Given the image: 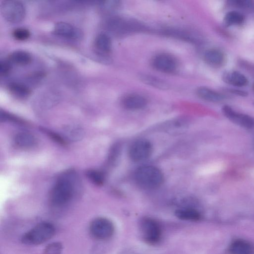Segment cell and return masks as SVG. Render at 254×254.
<instances>
[{
  "label": "cell",
  "instance_id": "1",
  "mask_svg": "<svg viewBox=\"0 0 254 254\" xmlns=\"http://www.w3.org/2000/svg\"><path fill=\"white\" fill-rule=\"evenodd\" d=\"M79 185L77 175L72 171L63 174L57 180L51 193V201L56 207L68 203L74 196Z\"/></svg>",
  "mask_w": 254,
  "mask_h": 254
},
{
  "label": "cell",
  "instance_id": "2",
  "mask_svg": "<svg viewBox=\"0 0 254 254\" xmlns=\"http://www.w3.org/2000/svg\"><path fill=\"white\" fill-rule=\"evenodd\" d=\"M136 184L144 189H154L159 187L163 183L164 176L157 167L146 165L138 168L134 173Z\"/></svg>",
  "mask_w": 254,
  "mask_h": 254
},
{
  "label": "cell",
  "instance_id": "3",
  "mask_svg": "<svg viewBox=\"0 0 254 254\" xmlns=\"http://www.w3.org/2000/svg\"><path fill=\"white\" fill-rule=\"evenodd\" d=\"M55 233V228L52 224L42 222L25 233L21 241L28 245H40L51 239Z\"/></svg>",
  "mask_w": 254,
  "mask_h": 254
},
{
  "label": "cell",
  "instance_id": "4",
  "mask_svg": "<svg viewBox=\"0 0 254 254\" xmlns=\"http://www.w3.org/2000/svg\"><path fill=\"white\" fill-rule=\"evenodd\" d=\"M0 13L4 19L12 23L21 21L25 16V8L23 4L15 0H3L0 5Z\"/></svg>",
  "mask_w": 254,
  "mask_h": 254
},
{
  "label": "cell",
  "instance_id": "5",
  "mask_svg": "<svg viewBox=\"0 0 254 254\" xmlns=\"http://www.w3.org/2000/svg\"><path fill=\"white\" fill-rule=\"evenodd\" d=\"M141 233L145 241L156 244L161 238L162 232L159 224L154 219L145 217L140 222Z\"/></svg>",
  "mask_w": 254,
  "mask_h": 254
},
{
  "label": "cell",
  "instance_id": "6",
  "mask_svg": "<svg viewBox=\"0 0 254 254\" xmlns=\"http://www.w3.org/2000/svg\"><path fill=\"white\" fill-rule=\"evenodd\" d=\"M114 226L111 221L104 217L93 220L90 224L91 235L98 240H104L111 238L114 232Z\"/></svg>",
  "mask_w": 254,
  "mask_h": 254
},
{
  "label": "cell",
  "instance_id": "7",
  "mask_svg": "<svg viewBox=\"0 0 254 254\" xmlns=\"http://www.w3.org/2000/svg\"><path fill=\"white\" fill-rule=\"evenodd\" d=\"M152 149V145L149 140L146 139H138L130 146L128 155L133 161H143L150 156Z\"/></svg>",
  "mask_w": 254,
  "mask_h": 254
},
{
  "label": "cell",
  "instance_id": "8",
  "mask_svg": "<svg viewBox=\"0 0 254 254\" xmlns=\"http://www.w3.org/2000/svg\"><path fill=\"white\" fill-rule=\"evenodd\" d=\"M222 111L224 116L233 123L248 129L254 128V118L238 112L228 105L224 106Z\"/></svg>",
  "mask_w": 254,
  "mask_h": 254
},
{
  "label": "cell",
  "instance_id": "9",
  "mask_svg": "<svg viewBox=\"0 0 254 254\" xmlns=\"http://www.w3.org/2000/svg\"><path fill=\"white\" fill-rule=\"evenodd\" d=\"M54 32L61 37L73 40L81 39L83 36L80 29L64 22L57 23L54 27Z\"/></svg>",
  "mask_w": 254,
  "mask_h": 254
},
{
  "label": "cell",
  "instance_id": "10",
  "mask_svg": "<svg viewBox=\"0 0 254 254\" xmlns=\"http://www.w3.org/2000/svg\"><path fill=\"white\" fill-rule=\"evenodd\" d=\"M153 65L157 70L165 72H171L177 67V63L175 59L167 54H159L153 60Z\"/></svg>",
  "mask_w": 254,
  "mask_h": 254
},
{
  "label": "cell",
  "instance_id": "11",
  "mask_svg": "<svg viewBox=\"0 0 254 254\" xmlns=\"http://www.w3.org/2000/svg\"><path fill=\"white\" fill-rule=\"evenodd\" d=\"M222 80L225 83L237 87L246 86L249 83L247 78L237 71H226L222 76Z\"/></svg>",
  "mask_w": 254,
  "mask_h": 254
},
{
  "label": "cell",
  "instance_id": "12",
  "mask_svg": "<svg viewBox=\"0 0 254 254\" xmlns=\"http://www.w3.org/2000/svg\"><path fill=\"white\" fill-rule=\"evenodd\" d=\"M146 104V99L143 96L137 94L127 96L122 101L123 107L129 110L142 109Z\"/></svg>",
  "mask_w": 254,
  "mask_h": 254
},
{
  "label": "cell",
  "instance_id": "13",
  "mask_svg": "<svg viewBox=\"0 0 254 254\" xmlns=\"http://www.w3.org/2000/svg\"><path fill=\"white\" fill-rule=\"evenodd\" d=\"M204 59L208 64L214 67L222 66L225 61L224 54L217 49H211L206 51L204 54Z\"/></svg>",
  "mask_w": 254,
  "mask_h": 254
},
{
  "label": "cell",
  "instance_id": "14",
  "mask_svg": "<svg viewBox=\"0 0 254 254\" xmlns=\"http://www.w3.org/2000/svg\"><path fill=\"white\" fill-rule=\"evenodd\" d=\"M15 144L19 147L24 149L30 148L36 145L35 136L28 132H20L14 136Z\"/></svg>",
  "mask_w": 254,
  "mask_h": 254
},
{
  "label": "cell",
  "instance_id": "15",
  "mask_svg": "<svg viewBox=\"0 0 254 254\" xmlns=\"http://www.w3.org/2000/svg\"><path fill=\"white\" fill-rule=\"evenodd\" d=\"M196 92L200 98L210 102H220L225 99L224 95L206 87L198 88Z\"/></svg>",
  "mask_w": 254,
  "mask_h": 254
},
{
  "label": "cell",
  "instance_id": "16",
  "mask_svg": "<svg viewBox=\"0 0 254 254\" xmlns=\"http://www.w3.org/2000/svg\"><path fill=\"white\" fill-rule=\"evenodd\" d=\"M63 133L65 137L72 141H76L81 139L84 135L83 128L76 125H68L63 128Z\"/></svg>",
  "mask_w": 254,
  "mask_h": 254
},
{
  "label": "cell",
  "instance_id": "17",
  "mask_svg": "<svg viewBox=\"0 0 254 254\" xmlns=\"http://www.w3.org/2000/svg\"><path fill=\"white\" fill-rule=\"evenodd\" d=\"M230 251L232 254H253L254 249L249 242L237 240L231 244Z\"/></svg>",
  "mask_w": 254,
  "mask_h": 254
},
{
  "label": "cell",
  "instance_id": "18",
  "mask_svg": "<svg viewBox=\"0 0 254 254\" xmlns=\"http://www.w3.org/2000/svg\"><path fill=\"white\" fill-rule=\"evenodd\" d=\"M245 20V16L241 12L232 10L225 14L223 18V23L227 27L240 25L244 23Z\"/></svg>",
  "mask_w": 254,
  "mask_h": 254
},
{
  "label": "cell",
  "instance_id": "19",
  "mask_svg": "<svg viewBox=\"0 0 254 254\" xmlns=\"http://www.w3.org/2000/svg\"><path fill=\"white\" fill-rule=\"evenodd\" d=\"M175 213L177 217L183 220L197 221L201 217L197 210L191 208H180L176 210Z\"/></svg>",
  "mask_w": 254,
  "mask_h": 254
},
{
  "label": "cell",
  "instance_id": "20",
  "mask_svg": "<svg viewBox=\"0 0 254 254\" xmlns=\"http://www.w3.org/2000/svg\"><path fill=\"white\" fill-rule=\"evenodd\" d=\"M96 49L103 53L109 52L111 49V41L109 36L105 33L99 34L95 40Z\"/></svg>",
  "mask_w": 254,
  "mask_h": 254
},
{
  "label": "cell",
  "instance_id": "21",
  "mask_svg": "<svg viewBox=\"0 0 254 254\" xmlns=\"http://www.w3.org/2000/svg\"><path fill=\"white\" fill-rule=\"evenodd\" d=\"M31 56L27 52L16 51L13 52L9 56V61L18 65H26L31 61Z\"/></svg>",
  "mask_w": 254,
  "mask_h": 254
},
{
  "label": "cell",
  "instance_id": "22",
  "mask_svg": "<svg viewBox=\"0 0 254 254\" xmlns=\"http://www.w3.org/2000/svg\"><path fill=\"white\" fill-rule=\"evenodd\" d=\"M8 89L14 96L19 98H25L30 93L29 88L19 82H12L8 85Z\"/></svg>",
  "mask_w": 254,
  "mask_h": 254
},
{
  "label": "cell",
  "instance_id": "23",
  "mask_svg": "<svg viewBox=\"0 0 254 254\" xmlns=\"http://www.w3.org/2000/svg\"><path fill=\"white\" fill-rule=\"evenodd\" d=\"M86 174L89 180L96 185L101 186L105 182V177L102 172L96 170H89Z\"/></svg>",
  "mask_w": 254,
  "mask_h": 254
},
{
  "label": "cell",
  "instance_id": "24",
  "mask_svg": "<svg viewBox=\"0 0 254 254\" xmlns=\"http://www.w3.org/2000/svg\"><path fill=\"white\" fill-rule=\"evenodd\" d=\"M141 79L144 82L156 87L165 88L167 87V84L164 81L153 76L143 75Z\"/></svg>",
  "mask_w": 254,
  "mask_h": 254
},
{
  "label": "cell",
  "instance_id": "25",
  "mask_svg": "<svg viewBox=\"0 0 254 254\" xmlns=\"http://www.w3.org/2000/svg\"><path fill=\"white\" fill-rule=\"evenodd\" d=\"M228 2L232 6L242 9L251 8L254 5V2L251 0H231Z\"/></svg>",
  "mask_w": 254,
  "mask_h": 254
},
{
  "label": "cell",
  "instance_id": "26",
  "mask_svg": "<svg viewBox=\"0 0 254 254\" xmlns=\"http://www.w3.org/2000/svg\"><path fill=\"white\" fill-rule=\"evenodd\" d=\"M63 246L60 242H53L49 244L45 248L44 254H61Z\"/></svg>",
  "mask_w": 254,
  "mask_h": 254
},
{
  "label": "cell",
  "instance_id": "27",
  "mask_svg": "<svg viewBox=\"0 0 254 254\" xmlns=\"http://www.w3.org/2000/svg\"><path fill=\"white\" fill-rule=\"evenodd\" d=\"M14 38L18 40L23 41L27 39L30 33L28 30L24 28L15 29L12 33Z\"/></svg>",
  "mask_w": 254,
  "mask_h": 254
},
{
  "label": "cell",
  "instance_id": "28",
  "mask_svg": "<svg viewBox=\"0 0 254 254\" xmlns=\"http://www.w3.org/2000/svg\"><path fill=\"white\" fill-rule=\"evenodd\" d=\"M10 62L3 60L0 62V74L1 76H6L10 72L11 69Z\"/></svg>",
  "mask_w": 254,
  "mask_h": 254
},
{
  "label": "cell",
  "instance_id": "29",
  "mask_svg": "<svg viewBox=\"0 0 254 254\" xmlns=\"http://www.w3.org/2000/svg\"><path fill=\"white\" fill-rule=\"evenodd\" d=\"M227 90L232 94L242 97L247 96L248 95V93L246 91L239 89H228Z\"/></svg>",
  "mask_w": 254,
  "mask_h": 254
},
{
  "label": "cell",
  "instance_id": "30",
  "mask_svg": "<svg viewBox=\"0 0 254 254\" xmlns=\"http://www.w3.org/2000/svg\"><path fill=\"white\" fill-rule=\"evenodd\" d=\"M45 131L51 137H52L54 139L56 140V141H58L59 143L61 144H64V141H63V139L61 137H60L58 134L53 133L52 131H48V130H45Z\"/></svg>",
  "mask_w": 254,
  "mask_h": 254
},
{
  "label": "cell",
  "instance_id": "31",
  "mask_svg": "<svg viewBox=\"0 0 254 254\" xmlns=\"http://www.w3.org/2000/svg\"><path fill=\"white\" fill-rule=\"evenodd\" d=\"M119 254H139L137 252L130 249L125 250L121 252Z\"/></svg>",
  "mask_w": 254,
  "mask_h": 254
},
{
  "label": "cell",
  "instance_id": "32",
  "mask_svg": "<svg viewBox=\"0 0 254 254\" xmlns=\"http://www.w3.org/2000/svg\"><path fill=\"white\" fill-rule=\"evenodd\" d=\"M253 87H254V86Z\"/></svg>",
  "mask_w": 254,
  "mask_h": 254
}]
</instances>
